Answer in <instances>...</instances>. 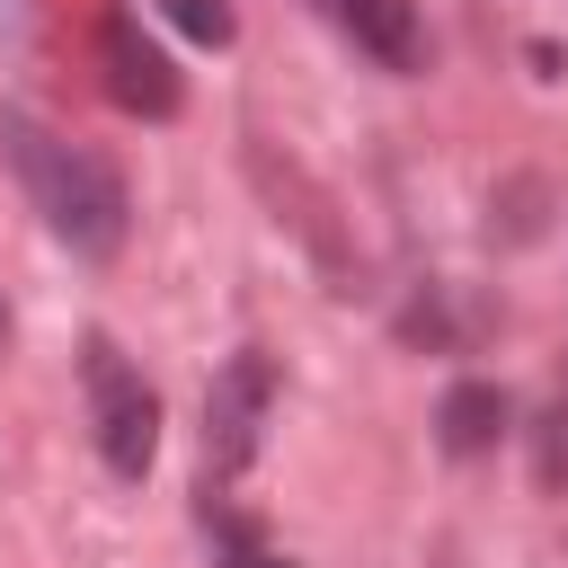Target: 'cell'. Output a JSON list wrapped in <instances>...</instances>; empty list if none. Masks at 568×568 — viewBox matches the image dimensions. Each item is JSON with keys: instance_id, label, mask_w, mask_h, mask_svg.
Returning a JSON list of instances; mask_svg holds the SVG:
<instances>
[{"instance_id": "obj_7", "label": "cell", "mask_w": 568, "mask_h": 568, "mask_svg": "<svg viewBox=\"0 0 568 568\" xmlns=\"http://www.w3.org/2000/svg\"><path fill=\"white\" fill-rule=\"evenodd\" d=\"M532 479L541 488H568V399H550L532 417Z\"/></svg>"}, {"instance_id": "obj_5", "label": "cell", "mask_w": 568, "mask_h": 568, "mask_svg": "<svg viewBox=\"0 0 568 568\" xmlns=\"http://www.w3.org/2000/svg\"><path fill=\"white\" fill-rule=\"evenodd\" d=\"M320 9H328L382 71H417V62H426V27H417L408 0H320Z\"/></svg>"}, {"instance_id": "obj_3", "label": "cell", "mask_w": 568, "mask_h": 568, "mask_svg": "<svg viewBox=\"0 0 568 568\" xmlns=\"http://www.w3.org/2000/svg\"><path fill=\"white\" fill-rule=\"evenodd\" d=\"M266 408H275V364L248 346V355H231V364L213 373V390H204V470H213V479H240V470H248Z\"/></svg>"}, {"instance_id": "obj_1", "label": "cell", "mask_w": 568, "mask_h": 568, "mask_svg": "<svg viewBox=\"0 0 568 568\" xmlns=\"http://www.w3.org/2000/svg\"><path fill=\"white\" fill-rule=\"evenodd\" d=\"M0 151H9L18 186L36 195L44 231H53L71 257H115V248H124L133 195H124L115 160H98L89 142H62V133H44V124H36V115H18V106L0 115Z\"/></svg>"}, {"instance_id": "obj_4", "label": "cell", "mask_w": 568, "mask_h": 568, "mask_svg": "<svg viewBox=\"0 0 568 568\" xmlns=\"http://www.w3.org/2000/svg\"><path fill=\"white\" fill-rule=\"evenodd\" d=\"M98 71H106V98L115 106H133V115H178V62L142 36V18L133 9H106L98 18Z\"/></svg>"}, {"instance_id": "obj_6", "label": "cell", "mask_w": 568, "mask_h": 568, "mask_svg": "<svg viewBox=\"0 0 568 568\" xmlns=\"http://www.w3.org/2000/svg\"><path fill=\"white\" fill-rule=\"evenodd\" d=\"M497 435H506V390H497V382H453L444 408H435V444H444L453 462H470V453H488Z\"/></svg>"}, {"instance_id": "obj_8", "label": "cell", "mask_w": 568, "mask_h": 568, "mask_svg": "<svg viewBox=\"0 0 568 568\" xmlns=\"http://www.w3.org/2000/svg\"><path fill=\"white\" fill-rule=\"evenodd\" d=\"M160 9H169V27H178V36H195V44H231V36H240L231 0H160Z\"/></svg>"}, {"instance_id": "obj_2", "label": "cell", "mask_w": 568, "mask_h": 568, "mask_svg": "<svg viewBox=\"0 0 568 568\" xmlns=\"http://www.w3.org/2000/svg\"><path fill=\"white\" fill-rule=\"evenodd\" d=\"M80 390H89L98 462H106L115 479H142L151 453H160V399H151V382L115 355V337H89V346H80Z\"/></svg>"}]
</instances>
